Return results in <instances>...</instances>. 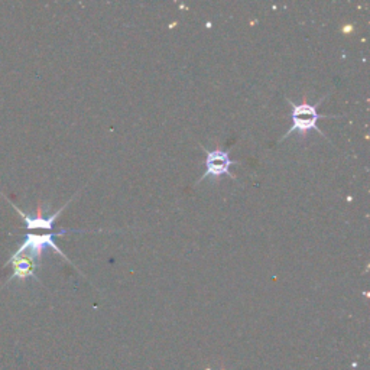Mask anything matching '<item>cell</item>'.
Segmentation results:
<instances>
[{
    "label": "cell",
    "mask_w": 370,
    "mask_h": 370,
    "mask_svg": "<svg viewBox=\"0 0 370 370\" xmlns=\"http://www.w3.org/2000/svg\"><path fill=\"white\" fill-rule=\"evenodd\" d=\"M324 99L325 97H321L319 101L314 103V104H310L307 101V97H304L301 103H294L293 100L288 99V103L291 104V119H293V126H291L286 134L281 138V142L288 139V136L293 135V134H298L301 138L306 139L308 132H311V130H317L321 136L327 138L324 132L319 126H317V122H319L320 117H321V114H319L317 109H319L320 103H323Z\"/></svg>",
    "instance_id": "1"
},
{
    "label": "cell",
    "mask_w": 370,
    "mask_h": 370,
    "mask_svg": "<svg viewBox=\"0 0 370 370\" xmlns=\"http://www.w3.org/2000/svg\"><path fill=\"white\" fill-rule=\"evenodd\" d=\"M71 232H78V230H61L58 233L49 232V233H41V234L28 233V234L25 236V241L22 242V245L16 249V252L10 256V259H16V258L23 256V254H28V258L32 259V260H35V258L41 256L44 254V250L49 247L52 250H56V252L62 259H65V260L71 263V260L64 255V252L58 247V245L54 241L57 236H64V234L71 233Z\"/></svg>",
    "instance_id": "2"
},
{
    "label": "cell",
    "mask_w": 370,
    "mask_h": 370,
    "mask_svg": "<svg viewBox=\"0 0 370 370\" xmlns=\"http://www.w3.org/2000/svg\"><path fill=\"white\" fill-rule=\"evenodd\" d=\"M8 265H12L13 268V273L12 276L9 278V281L10 282L12 280H26V278H35V269H36V262L29 259V258H16V259H9L6 263H5V267Z\"/></svg>",
    "instance_id": "5"
},
{
    "label": "cell",
    "mask_w": 370,
    "mask_h": 370,
    "mask_svg": "<svg viewBox=\"0 0 370 370\" xmlns=\"http://www.w3.org/2000/svg\"><path fill=\"white\" fill-rule=\"evenodd\" d=\"M70 201H71V200H70ZM70 201H69V203H65L64 207H61V208L57 211V213H54L52 216H48V217H45V216L42 214V208H41V206H38V210H36V214H35V216H28V214H25L23 211H22L21 208H18V207H16L15 204H13L12 201H9V203L12 204V207L15 208L16 213H18V214L22 217V220L25 221V227H26V230H45V232H51L52 227H54L56 220L60 217V214L62 213V211H64L65 208H67V206L70 204Z\"/></svg>",
    "instance_id": "4"
},
{
    "label": "cell",
    "mask_w": 370,
    "mask_h": 370,
    "mask_svg": "<svg viewBox=\"0 0 370 370\" xmlns=\"http://www.w3.org/2000/svg\"><path fill=\"white\" fill-rule=\"evenodd\" d=\"M203 149L206 153V161H204L206 171H204L203 177L197 181V184H200L207 177L217 180V178H221L223 175H229V177L234 178V175L230 174V169L233 165H237L239 162L233 161L227 151L220 149V148H216L214 151H207L206 148H203Z\"/></svg>",
    "instance_id": "3"
}]
</instances>
